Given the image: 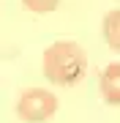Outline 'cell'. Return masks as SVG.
<instances>
[{
    "label": "cell",
    "mask_w": 120,
    "mask_h": 123,
    "mask_svg": "<svg viewBox=\"0 0 120 123\" xmlns=\"http://www.w3.org/2000/svg\"><path fill=\"white\" fill-rule=\"evenodd\" d=\"M87 74V55L74 41H55L44 52V77L55 85H76Z\"/></svg>",
    "instance_id": "6da1fadb"
},
{
    "label": "cell",
    "mask_w": 120,
    "mask_h": 123,
    "mask_svg": "<svg viewBox=\"0 0 120 123\" xmlns=\"http://www.w3.org/2000/svg\"><path fill=\"white\" fill-rule=\"evenodd\" d=\"M17 112L27 123H44V120H49L57 112V98L49 90H44V88H30V90H25L19 96Z\"/></svg>",
    "instance_id": "7a4b0ae2"
},
{
    "label": "cell",
    "mask_w": 120,
    "mask_h": 123,
    "mask_svg": "<svg viewBox=\"0 0 120 123\" xmlns=\"http://www.w3.org/2000/svg\"><path fill=\"white\" fill-rule=\"evenodd\" d=\"M98 88H101V96H104L107 104L120 107V63H109V66L101 71Z\"/></svg>",
    "instance_id": "3957f363"
},
{
    "label": "cell",
    "mask_w": 120,
    "mask_h": 123,
    "mask_svg": "<svg viewBox=\"0 0 120 123\" xmlns=\"http://www.w3.org/2000/svg\"><path fill=\"white\" fill-rule=\"evenodd\" d=\"M104 41L120 52V8H112L104 17Z\"/></svg>",
    "instance_id": "277c9868"
},
{
    "label": "cell",
    "mask_w": 120,
    "mask_h": 123,
    "mask_svg": "<svg viewBox=\"0 0 120 123\" xmlns=\"http://www.w3.org/2000/svg\"><path fill=\"white\" fill-rule=\"evenodd\" d=\"M22 3H25L30 11H36V14H49V11L57 8L60 0H22Z\"/></svg>",
    "instance_id": "5b68a950"
}]
</instances>
